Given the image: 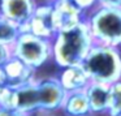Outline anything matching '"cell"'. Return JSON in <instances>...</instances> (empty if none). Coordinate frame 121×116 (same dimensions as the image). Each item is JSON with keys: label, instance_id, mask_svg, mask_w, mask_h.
I'll return each instance as SVG.
<instances>
[{"label": "cell", "instance_id": "obj_1", "mask_svg": "<svg viewBox=\"0 0 121 116\" xmlns=\"http://www.w3.org/2000/svg\"><path fill=\"white\" fill-rule=\"evenodd\" d=\"M95 39L86 21L60 30L52 39V60L60 68L81 65L94 46Z\"/></svg>", "mask_w": 121, "mask_h": 116}, {"label": "cell", "instance_id": "obj_2", "mask_svg": "<svg viewBox=\"0 0 121 116\" xmlns=\"http://www.w3.org/2000/svg\"><path fill=\"white\" fill-rule=\"evenodd\" d=\"M82 67L91 81L104 84H115L121 80V51L120 47H113L102 43H94L90 52L85 58Z\"/></svg>", "mask_w": 121, "mask_h": 116}, {"label": "cell", "instance_id": "obj_3", "mask_svg": "<svg viewBox=\"0 0 121 116\" xmlns=\"http://www.w3.org/2000/svg\"><path fill=\"white\" fill-rule=\"evenodd\" d=\"M86 22L96 43L121 47V8L98 4L86 14Z\"/></svg>", "mask_w": 121, "mask_h": 116}, {"label": "cell", "instance_id": "obj_4", "mask_svg": "<svg viewBox=\"0 0 121 116\" xmlns=\"http://www.w3.org/2000/svg\"><path fill=\"white\" fill-rule=\"evenodd\" d=\"M12 54L34 69H39L52 59V40L33 33H21L12 46Z\"/></svg>", "mask_w": 121, "mask_h": 116}, {"label": "cell", "instance_id": "obj_5", "mask_svg": "<svg viewBox=\"0 0 121 116\" xmlns=\"http://www.w3.org/2000/svg\"><path fill=\"white\" fill-rule=\"evenodd\" d=\"M21 33H33L38 37L52 40L57 34L55 14H53V4L48 1L38 4L30 21L21 30Z\"/></svg>", "mask_w": 121, "mask_h": 116}, {"label": "cell", "instance_id": "obj_6", "mask_svg": "<svg viewBox=\"0 0 121 116\" xmlns=\"http://www.w3.org/2000/svg\"><path fill=\"white\" fill-rule=\"evenodd\" d=\"M37 85L39 93L40 112L50 113L61 110L66 97V91L57 77L37 78Z\"/></svg>", "mask_w": 121, "mask_h": 116}, {"label": "cell", "instance_id": "obj_7", "mask_svg": "<svg viewBox=\"0 0 121 116\" xmlns=\"http://www.w3.org/2000/svg\"><path fill=\"white\" fill-rule=\"evenodd\" d=\"M37 5V0H0V14L16 22L22 30L30 21Z\"/></svg>", "mask_w": 121, "mask_h": 116}, {"label": "cell", "instance_id": "obj_8", "mask_svg": "<svg viewBox=\"0 0 121 116\" xmlns=\"http://www.w3.org/2000/svg\"><path fill=\"white\" fill-rule=\"evenodd\" d=\"M52 4L57 31L72 29L86 21V14L72 0H55Z\"/></svg>", "mask_w": 121, "mask_h": 116}, {"label": "cell", "instance_id": "obj_9", "mask_svg": "<svg viewBox=\"0 0 121 116\" xmlns=\"http://www.w3.org/2000/svg\"><path fill=\"white\" fill-rule=\"evenodd\" d=\"M3 69L7 77V84L13 87L22 86V85L37 80V77H35L37 69L27 65L25 61H22L21 59L16 58V56H12L3 65Z\"/></svg>", "mask_w": 121, "mask_h": 116}, {"label": "cell", "instance_id": "obj_10", "mask_svg": "<svg viewBox=\"0 0 121 116\" xmlns=\"http://www.w3.org/2000/svg\"><path fill=\"white\" fill-rule=\"evenodd\" d=\"M85 90L89 98L92 115L108 113L111 106V85L99 81H91Z\"/></svg>", "mask_w": 121, "mask_h": 116}, {"label": "cell", "instance_id": "obj_11", "mask_svg": "<svg viewBox=\"0 0 121 116\" xmlns=\"http://www.w3.org/2000/svg\"><path fill=\"white\" fill-rule=\"evenodd\" d=\"M57 78L66 93L85 90L87 85L91 82V78L82 67V64L61 68V72L59 73Z\"/></svg>", "mask_w": 121, "mask_h": 116}, {"label": "cell", "instance_id": "obj_12", "mask_svg": "<svg viewBox=\"0 0 121 116\" xmlns=\"http://www.w3.org/2000/svg\"><path fill=\"white\" fill-rule=\"evenodd\" d=\"M16 108L29 113V115L40 112L37 80L16 87Z\"/></svg>", "mask_w": 121, "mask_h": 116}, {"label": "cell", "instance_id": "obj_13", "mask_svg": "<svg viewBox=\"0 0 121 116\" xmlns=\"http://www.w3.org/2000/svg\"><path fill=\"white\" fill-rule=\"evenodd\" d=\"M61 111L65 116H87L91 115L90 103L87 98L86 90H78V91L66 93L64 104Z\"/></svg>", "mask_w": 121, "mask_h": 116}, {"label": "cell", "instance_id": "obj_14", "mask_svg": "<svg viewBox=\"0 0 121 116\" xmlns=\"http://www.w3.org/2000/svg\"><path fill=\"white\" fill-rule=\"evenodd\" d=\"M21 34V27L12 20L0 14V43L13 46Z\"/></svg>", "mask_w": 121, "mask_h": 116}, {"label": "cell", "instance_id": "obj_15", "mask_svg": "<svg viewBox=\"0 0 121 116\" xmlns=\"http://www.w3.org/2000/svg\"><path fill=\"white\" fill-rule=\"evenodd\" d=\"M108 116H121V80L111 85V106Z\"/></svg>", "mask_w": 121, "mask_h": 116}, {"label": "cell", "instance_id": "obj_16", "mask_svg": "<svg viewBox=\"0 0 121 116\" xmlns=\"http://www.w3.org/2000/svg\"><path fill=\"white\" fill-rule=\"evenodd\" d=\"M0 107L16 108V87L8 84L0 86Z\"/></svg>", "mask_w": 121, "mask_h": 116}, {"label": "cell", "instance_id": "obj_17", "mask_svg": "<svg viewBox=\"0 0 121 116\" xmlns=\"http://www.w3.org/2000/svg\"><path fill=\"white\" fill-rule=\"evenodd\" d=\"M85 14H87L89 12H91L95 7L98 5L99 0H72Z\"/></svg>", "mask_w": 121, "mask_h": 116}, {"label": "cell", "instance_id": "obj_18", "mask_svg": "<svg viewBox=\"0 0 121 116\" xmlns=\"http://www.w3.org/2000/svg\"><path fill=\"white\" fill-rule=\"evenodd\" d=\"M12 56H13V54H12V47L11 46H7V45L0 43V68H1Z\"/></svg>", "mask_w": 121, "mask_h": 116}, {"label": "cell", "instance_id": "obj_19", "mask_svg": "<svg viewBox=\"0 0 121 116\" xmlns=\"http://www.w3.org/2000/svg\"><path fill=\"white\" fill-rule=\"evenodd\" d=\"M0 116H30V115L21 110H18V108H1L0 107Z\"/></svg>", "mask_w": 121, "mask_h": 116}, {"label": "cell", "instance_id": "obj_20", "mask_svg": "<svg viewBox=\"0 0 121 116\" xmlns=\"http://www.w3.org/2000/svg\"><path fill=\"white\" fill-rule=\"evenodd\" d=\"M98 4L109 8H121V0H99Z\"/></svg>", "mask_w": 121, "mask_h": 116}, {"label": "cell", "instance_id": "obj_21", "mask_svg": "<svg viewBox=\"0 0 121 116\" xmlns=\"http://www.w3.org/2000/svg\"><path fill=\"white\" fill-rule=\"evenodd\" d=\"M5 84H7V77H5V73H4L3 67H1L0 68V86H3Z\"/></svg>", "mask_w": 121, "mask_h": 116}, {"label": "cell", "instance_id": "obj_22", "mask_svg": "<svg viewBox=\"0 0 121 116\" xmlns=\"http://www.w3.org/2000/svg\"><path fill=\"white\" fill-rule=\"evenodd\" d=\"M44 1H48V3H53L55 0H44Z\"/></svg>", "mask_w": 121, "mask_h": 116}, {"label": "cell", "instance_id": "obj_23", "mask_svg": "<svg viewBox=\"0 0 121 116\" xmlns=\"http://www.w3.org/2000/svg\"><path fill=\"white\" fill-rule=\"evenodd\" d=\"M87 116H94V115H92V113H91V115H87Z\"/></svg>", "mask_w": 121, "mask_h": 116}, {"label": "cell", "instance_id": "obj_24", "mask_svg": "<svg viewBox=\"0 0 121 116\" xmlns=\"http://www.w3.org/2000/svg\"><path fill=\"white\" fill-rule=\"evenodd\" d=\"M47 116H50V115H47Z\"/></svg>", "mask_w": 121, "mask_h": 116}]
</instances>
